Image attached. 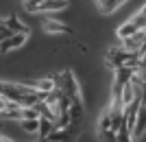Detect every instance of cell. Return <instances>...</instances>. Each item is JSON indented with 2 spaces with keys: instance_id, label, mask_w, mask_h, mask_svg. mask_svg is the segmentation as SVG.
<instances>
[{
  "instance_id": "6da1fadb",
  "label": "cell",
  "mask_w": 146,
  "mask_h": 142,
  "mask_svg": "<svg viewBox=\"0 0 146 142\" xmlns=\"http://www.w3.org/2000/svg\"><path fill=\"white\" fill-rule=\"evenodd\" d=\"M52 79H55L57 87H61V90H63L72 101H79L81 99V87H79V83H76V79H74L72 70H63L61 74H57V77H52Z\"/></svg>"
},
{
  "instance_id": "7a4b0ae2",
  "label": "cell",
  "mask_w": 146,
  "mask_h": 142,
  "mask_svg": "<svg viewBox=\"0 0 146 142\" xmlns=\"http://www.w3.org/2000/svg\"><path fill=\"white\" fill-rule=\"evenodd\" d=\"M37 87H31V85H20V83H2V87H0V92H2V96L5 99H11L18 103L22 96H26V94L35 92Z\"/></svg>"
},
{
  "instance_id": "3957f363",
  "label": "cell",
  "mask_w": 146,
  "mask_h": 142,
  "mask_svg": "<svg viewBox=\"0 0 146 142\" xmlns=\"http://www.w3.org/2000/svg\"><path fill=\"white\" fill-rule=\"evenodd\" d=\"M144 131H146V96L140 103V109H137V118H135V127H133V131H131V138H140Z\"/></svg>"
},
{
  "instance_id": "277c9868",
  "label": "cell",
  "mask_w": 146,
  "mask_h": 142,
  "mask_svg": "<svg viewBox=\"0 0 146 142\" xmlns=\"http://www.w3.org/2000/svg\"><path fill=\"white\" fill-rule=\"evenodd\" d=\"M26 35L29 33H15V35H11L9 39H2V53H9V50H15V48H20L22 44L26 42Z\"/></svg>"
},
{
  "instance_id": "5b68a950",
  "label": "cell",
  "mask_w": 146,
  "mask_h": 142,
  "mask_svg": "<svg viewBox=\"0 0 146 142\" xmlns=\"http://www.w3.org/2000/svg\"><path fill=\"white\" fill-rule=\"evenodd\" d=\"M61 9H68V0H44L39 5V13H52Z\"/></svg>"
},
{
  "instance_id": "8992f818",
  "label": "cell",
  "mask_w": 146,
  "mask_h": 142,
  "mask_svg": "<svg viewBox=\"0 0 146 142\" xmlns=\"http://www.w3.org/2000/svg\"><path fill=\"white\" fill-rule=\"evenodd\" d=\"M137 31H142V29H140V24H137V22H135V20L131 18L129 22H124V24H122L120 29H118V37H120V39H127V37L135 35Z\"/></svg>"
},
{
  "instance_id": "52a82bcc",
  "label": "cell",
  "mask_w": 146,
  "mask_h": 142,
  "mask_svg": "<svg viewBox=\"0 0 146 142\" xmlns=\"http://www.w3.org/2000/svg\"><path fill=\"white\" fill-rule=\"evenodd\" d=\"M55 129H57V123L52 120V118H46V116L39 118V138L48 140V136H50Z\"/></svg>"
},
{
  "instance_id": "ba28073f",
  "label": "cell",
  "mask_w": 146,
  "mask_h": 142,
  "mask_svg": "<svg viewBox=\"0 0 146 142\" xmlns=\"http://www.w3.org/2000/svg\"><path fill=\"white\" fill-rule=\"evenodd\" d=\"M2 26H9V29L15 31V33H29V26L22 24L15 15H5V18H2Z\"/></svg>"
},
{
  "instance_id": "9c48e42d",
  "label": "cell",
  "mask_w": 146,
  "mask_h": 142,
  "mask_svg": "<svg viewBox=\"0 0 146 142\" xmlns=\"http://www.w3.org/2000/svg\"><path fill=\"white\" fill-rule=\"evenodd\" d=\"M124 2H127V0H96L100 13H113L118 7H122Z\"/></svg>"
},
{
  "instance_id": "30bf717a",
  "label": "cell",
  "mask_w": 146,
  "mask_h": 142,
  "mask_svg": "<svg viewBox=\"0 0 146 142\" xmlns=\"http://www.w3.org/2000/svg\"><path fill=\"white\" fill-rule=\"evenodd\" d=\"M44 29H46V33H72V29L66 24H61V22H55V20H46L44 22Z\"/></svg>"
},
{
  "instance_id": "8fae6325",
  "label": "cell",
  "mask_w": 146,
  "mask_h": 142,
  "mask_svg": "<svg viewBox=\"0 0 146 142\" xmlns=\"http://www.w3.org/2000/svg\"><path fill=\"white\" fill-rule=\"evenodd\" d=\"M39 118H42V116H39ZM39 118H24V120H22V129L29 131V133L39 131Z\"/></svg>"
},
{
  "instance_id": "7c38bea8",
  "label": "cell",
  "mask_w": 146,
  "mask_h": 142,
  "mask_svg": "<svg viewBox=\"0 0 146 142\" xmlns=\"http://www.w3.org/2000/svg\"><path fill=\"white\" fill-rule=\"evenodd\" d=\"M44 0H24V9L29 13H39V5Z\"/></svg>"
}]
</instances>
